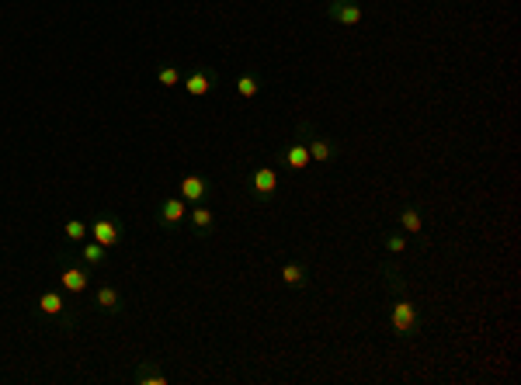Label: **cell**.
I'll return each mask as SVG.
<instances>
[{
	"label": "cell",
	"mask_w": 521,
	"mask_h": 385,
	"mask_svg": "<svg viewBox=\"0 0 521 385\" xmlns=\"http://www.w3.org/2000/svg\"><path fill=\"white\" fill-rule=\"evenodd\" d=\"M421 326H424L421 305L414 298H407V292L393 295V302H389V330L396 337H414V333H421Z\"/></svg>",
	"instance_id": "1"
},
{
	"label": "cell",
	"mask_w": 521,
	"mask_h": 385,
	"mask_svg": "<svg viewBox=\"0 0 521 385\" xmlns=\"http://www.w3.org/2000/svg\"><path fill=\"white\" fill-rule=\"evenodd\" d=\"M296 136L306 143L313 163H334V160L341 156V143L330 139V136H320L317 125H313L310 118H299V122H296Z\"/></svg>",
	"instance_id": "2"
},
{
	"label": "cell",
	"mask_w": 521,
	"mask_h": 385,
	"mask_svg": "<svg viewBox=\"0 0 521 385\" xmlns=\"http://www.w3.org/2000/svg\"><path fill=\"white\" fill-rule=\"evenodd\" d=\"M87 226H91V240H98V243L108 247V250H115V247L122 243V236H125V226H122L118 215H98V219H91Z\"/></svg>",
	"instance_id": "3"
},
{
	"label": "cell",
	"mask_w": 521,
	"mask_h": 385,
	"mask_svg": "<svg viewBox=\"0 0 521 385\" xmlns=\"http://www.w3.org/2000/svg\"><path fill=\"white\" fill-rule=\"evenodd\" d=\"M324 15H327V21H334V25H341V28H358L362 18H365V11H362L358 0H327Z\"/></svg>",
	"instance_id": "4"
},
{
	"label": "cell",
	"mask_w": 521,
	"mask_h": 385,
	"mask_svg": "<svg viewBox=\"0 0 521 385\" xmlns=\"http://www.w3.org/2000/svg\"><path fill=\"white\" fill-rule=\"evenodd\" d=\"M250 195L257 202H272L279 195V170L275 167H254L250 170Z\"/></svg>",
	"instance_id": "5"
},
{
	"label": "cell",
	"mask_w": 521,
	"mask_h": 385,
	"mask_svg": "<svg viewBox=\"0 0 521 385\" xmlns=\"http://www.w3.org/2000/svg\"><path fill=\"white\" fill-rule=\"evenodd\" d=\"M157 222H160L164 229H177L181 222H188V202H184L181 195L164 198V202L157 205Z\"/></svg>",
	"instance_id": "6"
},
{
	"label": "cell",
	"mask_w": 521,
	"mask_h": 385,
	"mask_svg": "<svg viewBox=\"0 0 521 385\" xmlns=\"http://www.w3.org/2000/svg\"><path fill=\"white\" fill-rule=\"evenodd\" d=\"M177 195H181L188 205L209 202V198H212V181H209L205 174H188V177H181V184H177Z\"/></svg>",
	"instance_id": "7"
},
{
	"label": "cell",
	"mask_w": 521,
	"mask_h": 385,
	"mask_svg": "<svg viewBox=\"0 0 521 385\" xmlns=\"http://www.w3.org/2000/svg\"><path fill=\"white\" fill-rule=\"evenodd\" d=\"M310 163H313V160H310V150H306V143H303L299 136L279 150V167H285V170H292V174H299V170L310 167Z\"/></svg>",
	"instance_id": "8"
},
{
	"label": "cell",
	"mask_w": 521,
	"mask_h": 385,
	"mask_svg": "<svg viewBox=\"0 0 521 385\" xmlns=\"http://www.w3.org/2000/svg\"><path fill=\"white\" fill-rule=\"evenodd\" d=\"M396 229L407 233V236H421L424 233V215H421L417 202H403L396 208Z\"/></svg>",
	"instance_id": "9"
},
{
	"label": "cell",
	"mask_w": 521,
	"mask_h": 385,
	"mask_svg": "<svg viewBox=\"0 0 521 385\" xmlns=\"http://www.w3.org/2000/svg\"><path fill=\"white\" fill-rule=\"evenodd\" d=\"M60 285H63L70 295H84V292H87V285H91V271H87V264H67V267L60 271Z\"/></svg>",
	"instance_id": "10"
},
{
	"label": "cell",
	"mask_w": 521,
	"mask_h": 385,
	"mask_svg": "<svg viewBox=\"0 0 521 385\" xmlns=\"http://www.w3.org/2000/svg\"><path fill=\"white\" fill-rule=\"evenodd\" d=\"M181 87L188 91V98H205V94L215 87V73H212L209 66H198L195 73H188V77L181 80Z\"/></svg>",
	"instance_id": "11"
},
{
	"label": "cell",
	"mask_w": 521,
	"mask_h": 385,
	"mask_svg": "<svg viewBox=\"0 0 521 385\" xmlns=\"http://www.w3.org/2000/svg\"><path fill=\"white\" fill-rule=\"evenodd\" d=\"M282 281H285L289 288L303 292V288H310V267H306L303 260H285V264H282Z\"/></svg>",
	"instance_id": "12"
},
{
	"label": "cell",
	"mask_w": 521,
	"mask_h": 385,
	"mask_svg": "<svg viewBox=\"0 0 521 385\" xmlns=\"http://www.w3.org/2000/svg\"><path fill=\"white\" fill-rule=\"evenodd\" d=\"M94 305H98V312L118 316V312H122V295H118V288H115V285H98V288H94Z\"/></svg>",
	"instance_id": "13"
},
{
	"label": "cell",
	"mask_w": 521,
	"mask_h": 385,
	"mask_svg": "<svg viewBox=\"0 0 521 385\" xmlns=\"http://www.w3.org/2000/svg\"><path fill=\"white\" fill-rule=\"evenodd\" d=\"M379 274H382V285H386L389 295H403L407 292V278H403V271L393 260H379Z\"/></svg>",
	"instance_id": "14"
},
{
	"label": "cell",
	"mask_w": 521,
	"mask_h": 385,
	"mask_svg": "<svg viewBox=\"0 0 521 385\" xmlns=\"http://www.w3.org/2000/svg\"><path fill=\"white\" fill-rule=\"evenodd\" d=\"M188 222H191V229H195V233L209 236V233H212V226H215V212H212L205 202H198L195 208H188Z\"/></svg>",
	"instance_id": "15"
},
{
	"label": "cell",
	"mask_w": 521,
	"mask_h": 385,
	"mask_svg": "<svg viewBox=\"0 0 521 385\" xmlns=\"http://www.w3.org/2000/svg\"><path fill=\"white\" fill-rule=\"evenodd\" d=\"M80 257H84V264H87V267H101V264L108 260V247H101L98 240H91V236H87V240L80 243Z\"/></svg>",
	"instance_id": "16"
},
{
	"label": "cell",
	"mask_w": 521,
	"mask_h": 385,
	"mask_svg": "<svg viewBox=\"0 0 521 385\" xmlns=\"http://www.w3.org/2000/svg\"><path fill=\"white\" fill-rule=\"evenodd\" d=\"M39 309H42L46 316H67V302H63L60 292H42V295H39Z\"/></svg>",
	"instance_id": "17"
},
{
	"label": "cell",
	"mask_w": 521,
	"mask_h": 385,
	"mask_svg": "<svg viewBox=\"0 0 521 385\" xmlns=\"http://www.w3.org/2000/svg\"><path fill=\"white\" fill-rule=\"evenodd\" d=\"M236 94H240V98H247V101H254V98L260 94V77H257V73H243V77H236Z\"/></svg>",
	"instance_id": "18"
},
{
	"label": "cell",
	"mask_w": 521,
	"mask_h": 385,
	"mask_svg": "<svg viewBox=\"0 0 521 385\" xmlns=\"http://www.w3.org/2000/svg\"><path fill=\"white\" fill-rule=\"evenodd\" d=\"M63 236H67L70 243H84V240L91 236V226H87L84 219H67V222H63Z\"/></svg>",
	"instance_id": "19"
},
{
	"label": "cell",
	"mask_w": 521,
	"mask_h": 385,
	"mask_svg": "<svg viewBox=\"0 0 521 385\" xmlns=\"http://www.w3.org/2000/svg\"><path fill=\"white\" fill-rule=\"evenodd\" d=\"M382 247H386V253H389V257H400V253L407 250V233H400V229H386V233H382Z\"/></svg>",
	"instance_id": "20"
},
{
	"label": "cell",
	"mask_w": 521,
	"mask_h": 385,
	"mask_svg": "<svg viewBox=\"0 0 521 385\" xmlns=\"http://www.w3.org/2000/svg\"><path fill=\"white\" fill-rule=\"evenodd\" d=\"M181 80H184V77H181V70H177V66H170V63L157 66V84H164L167 91H170V87H181Z\"/></svg>",
	"instance_id": "21"
},
{
	"label": "cell",
	"mask_w": 521,
	"mask_h": 385,
	"mask_svg": "<svg viewBox=\"0 0 521 385\" xmlns=\"http://www.w3.org/2000/svg\"><path fill=\"white\" fill-rule=\"evenodd\" d=\"M136 382H139V385H167V375H164V371H153L150 364H139V368H136Z\"/></svg>",
	"instance_id": "22"
}]
</instances>
